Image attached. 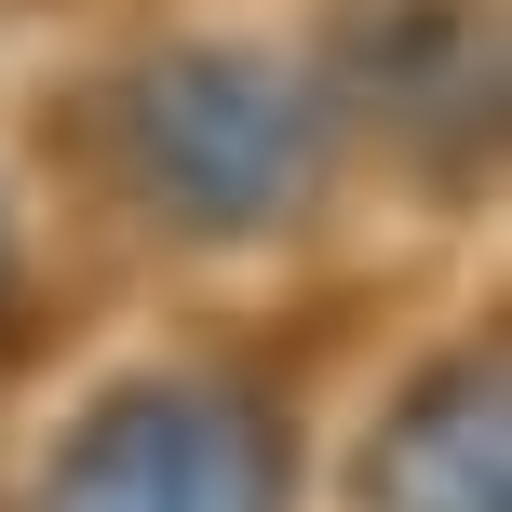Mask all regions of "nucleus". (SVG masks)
Returning <instances> with one entry per match:
<instances>
[{"mask_svg":"<svg viewBox=\"0 0 512 512\" xmlns=\"http://www.w3.org/2000/svg\"><path fill=\"white\" fill-rule=\"evenodd\" d=\"M283 459L243 405H135L68 459L54 512H270Z\"/></svg>","mask_w":512,"mask_h":512,"instance_id":"1","label":"nucleus"}]
</instances>
